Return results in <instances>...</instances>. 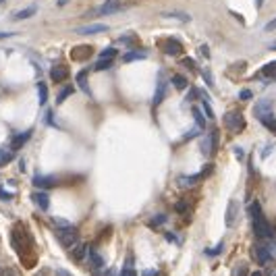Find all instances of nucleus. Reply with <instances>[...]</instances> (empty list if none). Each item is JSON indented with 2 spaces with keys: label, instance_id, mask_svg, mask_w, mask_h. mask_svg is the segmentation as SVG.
I'll return each mask as SVG.
<instances>
[{
  "label": "nucleus",
  "instance_id": "f257e3e1",
  "mask_svg": "<svg viewBox=\"0 0 276 276\" xmlns=\"http://www.w3.org/2000/svg\"><path fill=\"white\" fill-rule=\"evenodd\" d=\"M249 216H252V227H253V232H255L257 239H270L274 235L270 222L266 220L264 212H262L260 202H253L252 206H249Z\"/></svg>",
  "mask_w": 276,
  "mask_h": 276
},
{
  "label": "nucleus",
  "instance_id": "f03ea898",
  "mask_svg": "<svg viewBox=\"0 0 276 276\" xmlns=\"http://www.w3.org/2000/svg\"><path fill=\"white\" fill-rule=\"evenodd\" d=\"M11 241H13L15 252L21 253V255H25L31 249V237H29V232L21 227V224H17L15 230L11 232Z\"/></svg>",
  "mask_w": 276,
  "mask_h": 276
},
{
  "label": "nucleus",
  "instance_id": "7ed1b4c3",
  "mask_svg": "<svg viewBox=\"0 0 276 276\" xmlns=\"http://www.w3.org/2000/svg\"><path fill=\"white\" fill-rule=\"evenodd\" d=\"M224 127L235 135V133H241L245 129V118H243V112L239 110H230L224 115Z\"/></svg>",
  "mask_w": 276,
  "mask_h": 276
},
{
  "label": "nucleus",
  "instance_id": "20e7f679",
  "mask_svg": "<svg viewBox=\"0 0 276 276\" xmlns=\"http://www.w3.org/2000/svg\"><path fill=\"white\" fill-rule=\"evenodd\" d=\"M56 239L60 241V245L71 249L75 243H79V232H77L75 227L71 229H56Z\"/></svg>",
  "mask_w": 276,
  "mask_h": 276
},
{
  "label": "nucleus",
  "instance_id": "39448f33",
  "mask_svg": "<svg viewBox=\"0 0 276 276\" xmlns=\"http://www.w3.org/2000/svg\"><path fill=\"white\" fill-rule=\"evenodd\" d=\"M252 257H253L257 264L266 266V264L272 262V252H270V247L266 245V243H255V245L252 247Z\"/></svg>",
  "mask_w": 276,
  "mask_h": 276
},
{
  "label": "nucleus",
  "instance_id": "423d86ee",
  "mask_svg": "<svg viewBox=\"0 0 276 276\" xmlns=\"http://www.w3.org/2000/svg\"><path fill=\"white\" fill-rule=\"evenodd\" d=\"M216 148H218V131L214 129V131H210L208 135L204 137L202 141V154L206 158H212L214 154H216Z\"/></svg>",
  "mask_w": 276,
  "mask_h": 276
},
{
  "label": "nucleus",
  "instance_id": "0eeeda50",
  "mask_svg": "<svg viewBox=\"0 0 276 276\" xmlns=\"http://www.w3.org/2000/svg\"><path fill=\"white\" fill-rule=\"evenodd\" d=\"M162 44V52L168 54V56H181L183 54V44L177 40V38H166L160 42Z\"/></svg>",
  "mask_w": 276,
  "mask_h": 276
},
{
  "label": "nucleus",
  "instance_id": "6e6552de",
  "mask_svg": "<svg viewBox=\"0 0 276 276\" xmlns=\"http://www.w3.org/2000/svg\"><path fill=\"white\" fill-rule=\"evenodd\" d=\"M33 185L40 189H50V187L58 185V179L54 175H36L33 177Z\"/></svg>",
  "mask_w": 276,
  "mask_h": 276
},
{
  "label": "nucleus",
  "instance_id": "1a4fd4ad",
  "mask_svg": "<svg viewBox=\"0 0 276 276\" xmlns=\"http://www.w3.org/2000/svg\"><path fill=\"white\" fill-rule=\"evenodd\" d=\"M237 216H239V202L230 200L229 202V210H227V218H224V222H227L229 229H232L237 224Z\"/></svg>",
  "mask_w": 276,
  "mask_h": 276
},
{
  "label": "nucleus",
  "instance_id": "9d476101",
  "mask_svg": "<svg viewBox=\"0 0 276 276\" xmlns=\"http://www.w3.org/2000/svg\"><path fill=\"white\" fill-rule=\"evenodd\" d=\"M164 98H166V79L160 73V79H158V85H156V93H154V102H152L154 108H156L158 104H162Z\"/></svg>",
  "mask_w": 276,
  "mask_h": 276
},
{
  "label": "nucleus",
  "instance_id": "9b49d317",
  "mask_svg": "<svg viewBox=\"0 0 276 276\" xmlns=\"http://www.w3.org/2000/svg\"><path fill=\"white\" fill-rule=\"evenodd\" d=\"M31 200H33V204H36L40 210H44V212H46V210L50 208V195L44 191V189H40V191H33Z\"/></svg>",
  "mask_w": 276,
  "mask_h": 276
},
{
  "label": "nucleus",
  "instance_id": "f8f14e48",
  "mask_svg": "<svg viewBox=\"0 0 276 276\" xmlns=\"http://www.w3.org/2000/svg\"><path fill=\"white\" fill-rule=\"evenodd\" d=\"M50 77H52V81H56V83L67 81L69 79V67H65V65L52 67V69H50Z\"/></svg>",
  "mask_w": 276,
  "mask_h": 276
},
{
  "label": "nucleus",
  "instance_id": "ddd939ff",
  "mask_svg": "<svg viewBox=\"0 0 276 276\" xmlns=\"http://www.w3.org/2000/svg\"><path fill=\"white\" fill-rule=\"evenodd\" d=\"M88 249H90V245H85V243H75L73 247H71V255H73V260L75 262H83L85 257H88Z\"/></svg>",
  "mask_w": 276,
  "mask_h": 276
},
{
  "label": "nucleus",
  "instance_id": "4468645a",
  "mask_svg": "<svg viewBox=\"0 0 276 276\" xmlns=\"http://www.w3.org/2000/svg\"><path fill=\"white\" fill-rule=\"evenodd\" d=\"M106 29H108L106 25L93 23V25H85V27H77L75 31L79 33V36H93V33H102V31H106Z\"/></svg>",
  "mask_w": 276,
  "mask_h": 276
},
{
  "label": "nucleus",
  "instance_id": "2eb2a0df",
  "mask_svg": "<svg viewBox=\"0 0 276 276\" xmlns=\"http://www.w3.org/2000/svg\"><path fill=\"white\" fill-rule=\"evenodd\" d=\"M88 260H90V264H92V268H93V270L104 268V257H102V255H100L93 247H90V249H88Z\"/></svg>",
  "mask_w": 276,
  "mask_h": 276
},
{
  "label": "nucleus",
  "instance_id": "dca6fc26",
  "mask_svg": "<svg viewBox=\"0 0 276 276\" xmlns=\"http://www.w3.org/2000/svg\"><path fill=\"white\" fill-rule=\"evenodd\" d=\"M116 11H120V2H118V0H108V2L102 4L93 15H112Z\"/></svg>",
  "mask_w": 276,
  "mask_h": 276
},
{
  "label": "nucleus",
  "instance_id": "f3484780",
  "mask_svg": "<svg viewBox=\"0 0 276 276\" xmlns=\"http://www.w3.org/2000/svg\"><path fill=\"white\" fill-rule=\"evenodd\" d=\"M31 133H33V131L29 129V131H25V133H21V135H15V139H13V143H11V150H19V148H23V145L31 139Z\"/></svg>",
  "mask_w": 276,
  "mask_h": 276
},
{
  "label": "nucleus",
  "instance_id": "a211bd4d",
  "mask_svg": "<svg viewBox=\"0 0 276 276\" xmlns=\"http://www.w3.org/2000/svg\"><path fill=\"white\" fill-rule=\"evenodd\" d=\"M257 118H260V123H262L264 127H268V131L276 133V118H274V112H266V115L257 116Z\"/></svg>",
  "mask_w": 276,
  "mask_h": 276
},
{
  "label": "nucleus",
  "instance_id": "6ab92c4d",
  "mask_svg": "<svg viewBox=\"0 0 276 276\" xmlns=\"http://www.w3.org/2000/svg\"><path fill=\"white\" fill-rule=\"evenodd\" d=\"M77 83H79V88L85 92V96H92V90H90V85H88V71H79L77 73Z\"/></svg>",
  "mask_w": 276,
  "mask_h": 276
},
{
  "label": "nucleus",
  "instance_id": "aec40b11",
  "mask_svg": "<svg viewBox=\"0 0 276 276\" xmlns=\"http://www.w3.org/2000/svg\"><path fill=\"white\" fill-rule=\"evenodd\" d=\"M266 112H272V102L270 100H260L255 104V116H262Z\"/></svg>",
  "mask_w": 276,
  "mask_h": 276
},
{
  "label": "nucleus",
  "instance_id": "412c9836",
  "mask_svg": "<svg viewBox=\"0 0 276 276\" xmlns=\"http://www.w3.org/2000/svg\"><path fill=\"white\" fill-rule=\"evenodd\" d=\"M36 13H38V6H27V8H23V11L15 13V15H13V19H17V21H21V19H29V17H33Z\"/></svg>",
  "mask_w": 276,
  "mask_h": 276
},
{
  "label": "nucleus",
  "instance_id": "4be33fe9",
  "mask_svg": "<svg viewBox=\"0 0 276 276\" xmlns=\"http://www.w3.org/2000/svg\"><path fill=\"white\" fill-rule=\"evenodd\" d=\"M170 83L175 85V90H179V92L187 90V85H189V81L185 79L183 75H172V77H170Z\"/></svg>",
  "mask_w": 276,
  "mask_h": 276
},
{
  "label": "nucleus",
  "instance_id": "5701e85b",
  "mask_svg": "<svg viewBox=\"0 0 276 276\" xmlns=\"http://www.w3.org/2000/svg\"><path fill=\"white\" fill-rule=\"evenodd\" d=\"M204 177V172H195V175H187V177H181V181L179 183L181 185H185V187H191V185H195L197 181H200Z\"/></svg>",
  "mask_w": 276,
  "mask_h": 276
},
{
  "label": "nucleus",
  "instance_id": "b1692460",
  "mask_svg": "<svg viewBox=\"0 0 276 276\" xmlns=\"http://www.w3.org/2000/svg\"><path fill=\"white\" fill-rule=\"evenodd\" d=\"M13 162V150L11 148H0V168Z\"/></svg>",
  "mask_w": 276,
  "mask_h": 276
},
{
  "label": "nucleus",
  "instance_id": "393cba45",
  "mask_svg": "<svg viewBox=\"0 0 276 276\" xmlns=\"http://www.w3.org/2000/svg\"><path fill=\"white\" fill-rule=\"evenodd\" d=\"M260 73L264 77H268V79H274V77H276V60H272V63H268V65H264Z\"/></svg>",
  "mask_w": 276,
  "mask_h": 276
},
{
  "label": "nucleus",
  "instance_id": "a878e982",
  "mask_svg": "<svg viewBox=\"0 0 276 276\" xmlns=\"http://www.w3.org/2000/svg\"><path fill=\"white\" fill-rule=\"evenodd\" d=\"M73 92H75V88H73V85H65V88L60 90V93L56 96V104H63V102H65L69 96H71Z\"/></svg>",
  "mask_w": 276,
  "mask_h": 276
},
{
  "label": "nucleus",
  "instance_id": "bb28decb",
  "mask_svg": "<svg viewBox=\"0 0 276 276\" xmlns=\"http://www.w3.org/2000/svg\"><path fill=\"white\" fill-rule=\"evenodd\" d=\"M92 46H81V48H75L73 50V58H88V56H92Z\"/></svg>",
  "mask_w": 276,
  "mask_h": 276
},
{
  "label": "nucleus",
  "instance_id": "cd10ccee",
  "mask_svg": "<svg viewBox=\"0 0 276 276\" xmlns=\"http://www.w3.org/2000/svg\"><path fill=\"white\" fill-rule=\"evenodd\" d=\"M38 93H40V104L44 106L46 102H48V88H46V83H44V81H40V83H38Z\"/></svg>",
  "mask_w": 276,
  "mask_h": 276
},
{
  "label": "nucleus",
  "instance_id": "c85d7f7f",
  "mask_svg": "<svg viewBox=\"0 0 276 276\" xmlns=\"http://www.w3.org/2000/svg\"><path fill=\"white\" fill-rule=\"evenodd\" d=\"M193 112V118H195V123H197V129H206V118L202 115V110L200 108H191Z\"/></svg>",
  "mask_w": 276,
  "mask_h": 276
},
{
  "label": "nucleus",
  "instance_id": "c756f323",
  "mask_svg": "<svg viewBox=\"0 0 276 276\" xmlns=\"http://www.w3.org/2000/svg\"><path fill=\"white\" fill-rule=\"evenodd\" d=\"M118 276H137V272H135V268H133V262H131V260H127V264L123 266V270H120Z\"/></svg>",
  "mask_w": 276,
  "mask_h": 276
},
{
  "label": "nucleus",
  "instance_id": "7c9ffc66",
  "mask_svg": "<svg viewBox=\"0 0 276 276\" xmlns=\"http://www.w3.org/2000/svg\"><path fill=\"white\" fill-rule=\"evenodd\" d=\"M148 54L145 52H127L125 56H123V60L125 63H133V60H141V58H145Z\"/></svg>",
  "mask_w": 276,
  "mask_h": 276
},
{
  "label": "nucleus",
  "instance_id": "2f4dec72",
  "mask_svg": "<svg viewBox=\"0 0 276 276\" xmlns=\"http://www.w3.org/2000/svg\"><path fill=\"white\" fill-rule=\"evenodd\" d=\"M164 222H166V214H158V216H154L148 224H150V229H156V227H162Z\"/></svg>",
  "mask_w": 276,
  "mask_h": 276
},
{
  "label": "nucleus",
  "instance_id": "473e14b6",
  "mask_svg": "<svg viewBox=\"0 0 276 276\" xmlns=\"http://www.w3.org/2000/svg\"><path fill=\"white\" fill-rule=\"evenodd\" d=\"M112 67V58H100L98 63H96V71H106V69H110Z\"/></svg>",
  "mask_w": 276,
  "mask_h": 276
},
{
  "label": "nucleus",
  "instance_id": "72a5a7b5",
  "mask_svg": "<svg viewBox=\"0 0 276 276\" xmlns=\"http://www.w3.org/2000/svg\"><path fill=\"white\" fill-rule=\"evenodd\" d=\"M175 210H177L179 214H187V210H189V204H187L185 200H179V202L175 204Z\"/></svg>",
  "mask_w": 276,
  "mask_h": 276
},
{
  "label": "nucleus",
  "instance_id": "f704fd0d",
  "mask_svg": "<svg viewBox=\"0 0 276 276\" xmlns=\"http://www.w3.org/2000/svg\"><path fill=\"white\" fill-rule=\"evenodd\" d=\"M116 54H118L116 48H106V50H102V52H100V58H112V60H115Z\"/></svg>",
  "mask_w": 276,
  "mask_h": 276
},
{
  "label": "nucleus",
  "instance_id": "c9c22d12",
  "mask_svg": "<svg viewBox=\"0 0 276 276\" xmlns=\"http://www.w3.org/2000/svg\"><path fill=\"white\" fill-rule=\"evenodd\" d=\"M52 222L56 224V227H60V229H71L73 227V224L69 220H65V218H52Z\"/></svg>",
  "mask_w": 276,
  "mask_h": 276
},
{
  "label": "nucleus",
  "instance_id": "e433bc0d",
  "mask_svg": "<svg viewBox=\"0 0 276 276\" xmlns=\"http://www.w3.org/2000/svg\"><path fill=\"white\" fill-rule=\"evenodd\" d=\"M0 200H4V202H11V200H13V193H11V191H6L4 187H0Z\"/></svg>",
  "mask_w": 276,
  "mask_h": 276
},
{
  "label": "nucleus",
  "instance_id": "4c0bfd02",
  "mask_svg": "<svg viewBox=\"0 0 276 276\" xmlns=\"http://www.w3.org/2000/svg\"><path fill=\"white\" fill-rule=\"evenodd\" d=\"M222 247H224V243H218V247H214V249H206V255H216V253H220Z\"/></svg>",
  "mask_w": 276,
  "mask_h": 276
},
{
  "label": "nucleus",
  "instance_id": "58836bf2",
  "mask_svg": "<svg viewBox=\"0 0 276 276\" xmlns=\"http://www.w3.org/2000/svg\"><path fill=\"white\" fill-rule=\"evenodd\" d=\"M204 110H206V115H208V118H214V110H212V106H210L208 100L204 102Z\"/></svg>",
  "mask_w": 276,
  "mask_h": 276
},
{
  "label": "nucleus",
  "instance_id": "ea45409f",
  "mask_svg": "<svg viewBox=\"0 0 276 276\" xmlns=\"http://www.w3.org/2000/svg\"><path fill=\"white\" fill-rule=\"evenodd\" d=\"M164 17H177V19H181V21H189V17L181 15V13H164Z\"/></svg>",
  "mask_w": 276,
  "mask_h": 276
},
{
  "label": "nucleus",
  "instance_id": "a19ab883",
  "mask_svg": "<svg viewBox=\"0 0 276 276\" xmlns=\"http://www.w3.org/2000/svg\"><path fill=\"white\" fill-rule=\"evenodd\" d=\"M235 276H247V268H245V266H237V268H235Z\"/></svg>",
  "mask_w": 276,
  "mask_h": 276
},
{
  "label": "nucleus",
  "instance_id": "79ce46f5",
  "mask_svg": "<svg viewBox=\"0 0 276 276\" xmlns=\"http://www.w3.org/2000/svg\"><path fill=\"white\" fill-rule=\"evenodd\" d=\"M204 79H206V83H208L210 88H214V81H212V73L210 71H204Z\"/></svg>",
  "mask_w": 276,
  "mask_h": 276
},
{
  "label": "nucleus",
  "instance_id": "37998d69",
  "mask_svg": "<svg viewBox=\"0 0 276 276\" xmlns=\"http://www.w3.org/2000/svg\"><path fill=\"white\" fill-rule=\"evenodd\" d=\"M239 98H241V100H249V98H252V92H249V90L239 92Z\"/></svg>",
  "mask_w": 276,
  "mask_h": 276
},
{
  "label": "nucleus",
  "instance_id": "c03bdc74",
  "mask_svg": "<svg viewBox=\"0 0 276 276\" xmlns=\"http://www.w3.org/2000/svg\"><path fill=\"white\" fill-rule=\"evenodd\" d=\"M183 65H185L187 69H191V71H195V63H193L191 58H185V60H183Z\"/></svg>",
  "mask_w": 276,
  "mask_h": 276
},
{
  "label": "nucleus",
  "instance_id": "a18cd8bd",
  "mask_svg": "<svg viewBox=\"0 0 276 276\" xmlns=\"http://www.w3.org/2000/svg\"><path fill=\"white\" fill-rule=\"evenodd\" d=\"M46 123H48V125H54V112H52V110H48V115H46Z\"/></svg>",
  "mask_w": 276,
  "mask_h": 276
},
{
  "label": "nucleus",
  "instance_id": "49530a36",
  "mask_svg": "<svg viewBox=\"0 0 276 276\" xmlns=\"http://www.w3.org/2000/svg\"><path fill=\"white\" fill-rule=\"evenodd\" d=\"M197 93H200V92H197L195 88H191V90H189V96H187V100H195V98H197Z\"/></svg>",
  "mask_w": 276,
  "mask_h": 276
},
{
  "label": "nucleus",
  "instance_id": "de8ad7c7",
  "mask_svg": "<svg viewBox=\"0 0 276 276\" xmlns=\"http://www.w3.org/2000/svg\"><path fill=\"white\" fill-rule=\"evenodd\" d=\"M276 29V19H272L268 25H266V31H274Z\"/></svg>",
  "mask_w": 276,
  "mask_h": 276
},
{
  "label": "nucleus",
  "instance_id": "09e8293b",
  "mask_svg": "<svg viewBox=\"0 0 276 276\" xmlns=\"http://www.w3.org/2000/svg\"><path fill=\"white\" fill-rule=\"evenodd\" d=\"M141 276H158V270H143Z\"/></svg>",
  "mask_w": 276,
  "mask_h": 276
},
{
  "label": "nucleus",
  "instance_id": "8fccbe9b",
  "mask_svg": "<svg viewBox=\"0 0 276 276\" xmlns=\"http://www.w3.org/2000/svg\"><path fill=\"white\" fill-rule=\"evenodd\" d=\"M235 156H237L239 160H243V156H245V152H243V150H239V148H235Z\"/></svg>",
  "mask_w": 276,
  "mask_h": 276
},
{
  "label": "nucleus",
  "instance_id": "3c124183",
  "mask_svg": "<svg viewBox=\"0 0 276 276\" xmlns=\"http://www.w3.org/2000/svg\"><path fill=\"white\" fill-rule=\"evenodd\" d=\"M56 276H73V274L67 272V270H63V268H58V270H56Z\"/></svg>",
  "mask_w": 276,
  "mask_h": 276
},
{
  "label": "nucleus",
  "instance_id": "603ef678",
  "mask_svg": "<svg viewBox=\"0 0 276 276\" xmlns=\"http://www.w3.org/2000/svg\"><path fill=\"white\" fill-rule=\"evenodd\" d=\"M202 54H204V56H210V50L206 48V46H202Z\"/></svg>",
  "mask_w": 276,
  "mask_h": 276
},
{
  "label": "nucleus",
  "instance_id": "864d4df0",
  "mask_svg": "<svg viewBox=\"0 0 276 276\" xmlns=\"http://www.w3.org/2000/svg\"><path fill=\"white\" fill-rule=\"evenodd\" d=\"M11 36H13L11 31H2V33H0V38H11Z\"/></svg>",
  "mask_w": 276,
  "mask_h": 276
},
{
  "label": "nucleus",
  "instance_id": "5fc2aeb1",
  "mask_svg": "<svg viewBox=\"0 0 276 276\" xmlns=\"http://www.w3.org/2000/svg\"><path fill=\"white\" fill-rule=\"evenodd\" d=\"M249 276H264L260 270H255V272H252V274H249Z\"/></svg>",
  "mask_w": 276,
  "mask_h": 276
},
{
  "label": "nucleus",
  "instance_id": "6e6d98bb",
  "mask_svg": "<svg viewBox=\"0 0 276 276\" xmlns=\"http://www.w3.org/2000/svg\"><path fill=\"white\" fill-rule=\"evenodd\" d=\"M6 276H17V274H15V270H6Z\"/></svg>",
  "mask_w": 276,
  "mask_h": 276
},
{
  "label": "nucleus",
  "instance_id": "4d7b16f0",
  "mask_svg": "<svg viewBox=\"0 0 276 276\" xmlns=\"http://www.w3.org/2000/svg\"><path fill=\"white\" fill-rule=\"evenodd\" d=\"M255 4H257V6H262V4H264V0H255Z\"/></svg>",
  "mask_w": 276,
  "mask_h": 276
},
{
  "label": "nucleus",
  "instance_id": "13d9d810",
  "mask_svg": "<svg viewBox=\"0 0 276 276\" xmlns=\"http://www.w3.org/2000/svg\"><path fill=\"white\" fill-rule=\"evenodd\" d=\"M270 50H276V42H272V44H270Z\"/></svg>",
  "mask_w": 276,
  "mask_h": 276
},
{
  "label": "nucleus",
  "instance_id": "bf43d9fd",
  "mask_svg": "<svg viewBox=\"0 0 276 276\" xmlns=\"http://www.w3.org/2000/svg\"><path fill=\"white\" fill-rule=\"evenodd\" d=\"M0 2H2V0H0Z\"/></svg>",
  "mask_w": 276,
  "mask_h": 276
}]
</instances>
